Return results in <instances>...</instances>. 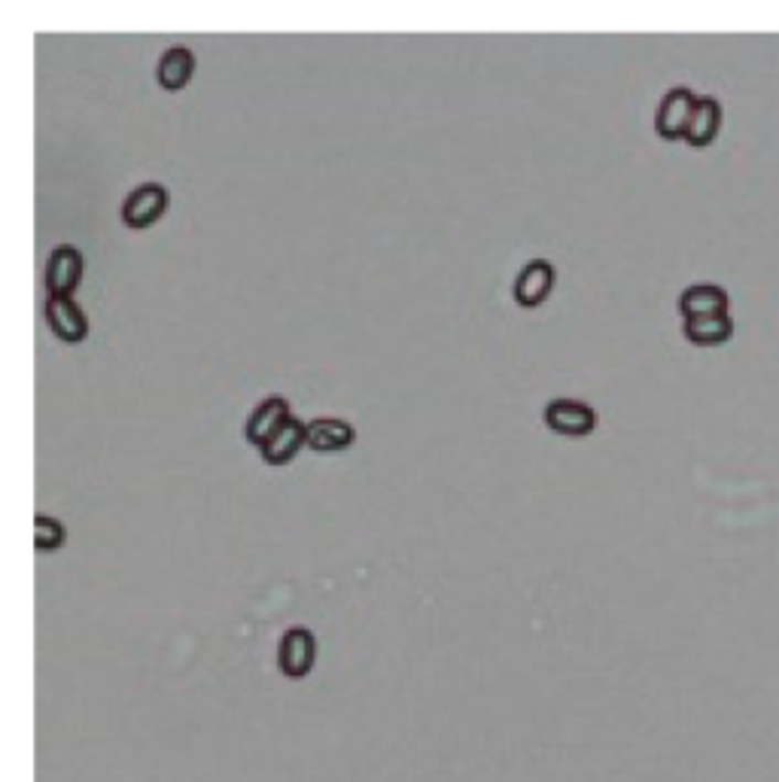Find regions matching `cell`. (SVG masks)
Masks as SVG:
<instances>
[{"mask_svg": "<svg viewBox=\"0 0 779 782\" xmlns=\"http://www.w3.org/2000/svg\"><path fill=\"white\" fill-rule=\"evenodd\" d=\"M694 107H697V95L692 89H670L658 104V114H654V131L661 140H685L689 126H692Z\"/></svg>", "mask_w": 779, "mask_h": 782, "instance_id": "6da1fadb", "label": "cell"}, {"mask_svg": "<svg viewBox=\"0 0 779 782\" xmlns=\"http://www.w3.org/2000/svg\"><path fill=\"white\" fill-rule=\"evenodd\" d=\"M64 543H67V533H64L62 521L50 515L34 517V548L38 551H58Z\"/></svg>", "mask_w": 779, "mask_h": 782, "instance_id": "9a60e30c", "label": "cell"}, {"mask_svg": "<svg viewBox=\"0 0 779 782\" xmlns=\"http://www.w3.org/2000/svg\"><path fill=\"white\" fill-rule=\"evenodd\" d=\"M292 420V411H289V403L284 396H268L265 403H259L253 408V415L247 417L244 424V439L263 451L265 444L275 439L280 429L287 427Z\"/></svg>", "mask_w": 779, "mask_h": 782, "instance_id": "277c9868", "label": "cell"}, {"mask_svg": "<svg viewBox=\"0 0 779 782\" xmlns=\"http://www.w3.org/2000/svg\"><path fill=\"white\" fill-rule=\"evenodd\" d=\"M156 76H159V86L164 92H180L186 89L195 76V55L186 50V46H174L168 50L159 58V67H156Z\"/></svg>", "mask_w": 779, "mask_h": 782, "instance_id": "4fadbf2b", "label": "cell"}, {"mask_svg": "<svg viewBox=\"0 0 779 782\" xmlns=\"http://www.w3.org/2000/svg\"><path fill=\"white\" fill-rule=\"evenodd\" d=\"M46 320H50V329L55 332V339H62L64 344H79L88 335V320L74 299H55V296H50Z\"/></svg>", "mask_w": 779, "mask_h": 782, "instance_id": "9c48e42d", "label": "cell"}, {"mask_svg": "<svg viewBox=\"0 0 779 782\" xmlns=\"http://www.w3.org/2000/svg\"><path fill=\"white\" fill-rule=\"evenodd\" d=\"M168 211V190L162 183H143L122 204V223L128 228H150Z\"/></svg>", "mask_w": 779, "mask_h": 782, "instance_id": "5b68a950", "label": "cell"}, {"mask_svg": "<svg viewBox=\"0 0 779 782\" xmlns=\"http://www.w3.org/2000/svg\"><path fill=\"white\" fill-rule=\"evenodd\" d=\"M730 308V296L728 290H722L716 283H697V287H689V290L679 296V314L685 320H694V317H716V314H728Z\"/></svg>", "mask_w": 779, "mask_h": 782, "instance_id": "30bf717a", "label": "cell"}, {"mask_svg": "<svg viewBox=\"0 0 779 782\" xmlns=\"http://www.w3.org/2000/svg\"><path fill=\"white\" fill-rule=\"evenodd\" d=\"M302 448H308V424H302V420L292 417L287 427L280 429V432H277L271 442L265 444L259 454H263L265 467L280 469L287 467V463H292Z\"/></svg>", "mask_w": 779, "mask_h": 782, "instance_id": "8fae6325", "label": "cell"}, {"mask_svg": "<svg viewBox=\"0 0 779 782\" xmlns=\"http://www.w3.org/2000/svg\"><path fill=\"white\" fill-rule=\"evenodd\" d=\"M554 280H557V271H554L552 263L533 259V263L521 268V275H517L515 280V290H512V299H515L521 308H540V304L552 296Z\"/></svg>", "mask_w": 779, "mask_h": 782, "instance_id": "52a82bcc", "label": "cell"}, {"mask_svg": "<svg viewBox=\"0 0 779 782\" xmlns=\"http://www.w3.org/2000/svg\"><path fill=\"white\" fill-rule=\"evenodd\" d=\"M734 335V320L728 314L716 317H694L685 320V339L692 341L694 347H718Z\"/></svg>", "mask_w": 779, "mask_h": 782, "instance_id": "5bb4252c", "label": "cell"}, {"mask_svg": "<svg viewBox=\"0 0 779 782\" xmlns=\"http://www.w3.org/2000/svg\"><path fill=\"white\" fill-rule=\"evenodd\" d=\"M718 131H722V104L716 98H709V95L697 98L685 143L694 147V150H704V147H709L718 138Z\"/></svg>", "mask_w": 779, "mask_h": 782, "instance_id": "7c38bea8", "label": "cell"}, {"mask_svg": "<svg viewBox=\"0 0 779 782\" xmlns=\"http://www.w3.org/2000/svg\"><path fill=\"white\" fill-rule=\"evenodd\" d=\"M83 280V256L71 244H58L46 263V290L55 299H71Z\"/></svg>", "mask_w": 779, "mask_h": 782, "instance_id": "8992f818", "label": "cell"}, {"mask_svg": "<svg viewBox=\"0 0 779 782\" xmlns=\"http://www.w3.org/2000/svg\"><path fill=\"white\" fill-rule=\"evenodd\" d=\"M317 664V636L308 628H289L277 645V667L287 679H305Z\"/></svg>", "mask_w": 779, "mask_h": 782, "instance_id": "7a4b0ae2", "label": "cell"}, {"mask_svg": "<svg viewBox=\"0 0 779 782\" xmlns=\"http://www.w3.org/2000/svg\"><path fill=\"white\" fill-rule=\"evenodd\" d=\"M545 427L566 439H585L597 429V415L591 405L578 399H554L545 408Z\"/></svg>", "mask_w": 779, "mask_h": 782, "instance_id": "3957f363", "label": "cell"}, {"mask_svg": "<svg viewBox=\"0 0 779 782\" xmlns=\"http://www.w3.org/2000/svg\"><path fill=\"white\" fill-rule=\"evenodd\" d=\"M356 439V432L341 417H317L308 424V448L317 454H339L348 451Z\"/></svg>", "mask_w": 779, "mask_h": 782, "instance_id": "ba28073f", "label": "cell"}]
</instances>
